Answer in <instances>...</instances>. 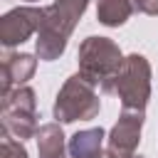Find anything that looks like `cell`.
Returning a JSON list of instances; mask_svg holds the SVG:
<instances>
[{
	"label": "cell",
	"instance_id": "obj_1",
	"mask_svg": "<svg viewBox=\"0 0 158 158\" xmlns=\"http://www.w3.org/2000/svg\"><path fill=\"white\" fill-rule=\"evenodd\" d=\"M123 52L121 47L111 40V37H86L79 44L77 52V64H79V74L86 77L91 84H96L101 89V94H111V84L116 72L123 64Z\"/></svg>",
	"mask_w": 158,
	"mask_h": 158
},
{
	"label": "cell",
	"instance_id": "obj_2",
	"mask_svg": "<svg viewBox=\"0 0 158 158\" xmlns=\"http://www.w3.org/2000/svg\"><path fill=\"white\" fill-rule=\"evenodd\" d=\"M101 111V99L96 94V84H91L79 72L64 79L54 96L52 114L59 123H74V121H91Z\"/></svg>",
	"mask_w": 158,
	"mask_h": 158
},
{
	"label": "cell",
	"instance_id": "obj_3",
	"mask_svg": "<svg viewBox=\"0 0 158 158\" xmlns=\"http://www.w3.org/2000/svg\"><path fill=\"white\" fill-rule=\"evenodd\" d=\"M0 123L2 136H12L17 141L35 138L40 131L37 123V94L30 86H15L0 94Z\"/></svg>",
	"mask_w": 158,
	"mask_h": 158
},
{
	"label": "cell",
	"instance_id": "obj_4",
	"mask_svg": "<svg viewBox=\"0 0 158 158\" xmlns=\"http://www.w3.org/2000/svg\"><path fill=\"white\" fill-rule=\"evenodd\" d=\"M111 94L118 96L123 109L146 111V104L151 99V62L138 52L128 54L114 77Z\"/></svg>",
	"mask_w": 158,
	"mask_h": 158
},
{
	"label": "cell",
	"instance_id": "obj_5",
	"mask_svg": "<svg viewBox=\"0 0 158 158\" xmlns=\"http://www.w3.org/2000/svg\"><path fill=\"white\" fill-rule=\"evenodd\" d=\"M42 20H44V7L20 5V7L7 10L0 17V44L10 49V47L27 42L32 35L40 32Z\"/></svg>",
	"mask_w": 158,
	"mask_h": 158
},
{
	"label": "cell",
	"instance_id": "obj_6",
	"mask_svg": "<svg viewBox=\"0 0 158 158\" xmlns=\"http://www.w3.org/2000/svg\"><path fill=\"white\" fill-rule=\"evenodd\" d=\"M143 121H146L143 109H121L118 121L114 123V128L109 131V138H106L109 148H116L121 153H133L141 141Z\"/></svg>",
	"mask_w": 158,
	"mask_h": 158
},
{
	"label": "cell",
	"instance_id": "obj_7",
	"mask_svg": "<svg viewBox=\"0 0 158 158\" xmlns=\"http://www.w3.org/2000/svg\"><path fill=\"white\" fill-rule=\"evenodd\" d=\"M37 69V54L30 52H5L0 62V94L25 86Z\"/></svg>",
	"mask_w": 158,
	"mask_h": 158
},
{
	"label": "cell",
	"instance_id": "obj_8",
	"mask_svg": "<svg viewBox=\"0 0 158 158\" xmlns=\"http://www.w3.org/2000/svg\"><path fill=\"white\" fill-rule=\"evenodd\" d=\"M35 141H37V158H67L69 153V141L64 138L59 121L42 123Z\"/></svg>",
	"mask_w": 158,
	"mask_h": 158
},
{
	"label": "cell",
	"instance_id": "obj_9",
	"mask_svg": "<svg viewBox=\"0 0 158 158\" xmlns=\"http://www.w3.org/2000/svg\"><path fill=\"white\" fill-rule=\"evenodd\" d=\"M104 128H81L69 138V158H104Z\"/></svg>",
	"mask_w": 158,
	"mask_h": 158
},
{
	"label": "cell",
	"instance_id": "obj_10",
	"mask_svg": "<svg viewBox=\"0 0 158 158\" xmlns=\"http://www.w3.org/2000/svg\"><path fill=\"white\" fill-rule=\"evenodd\" d=\"M136 12L133 0H96V20L106 27H121Z\"/></svg>",
	"mask_w": 158,
	"mask_h": 158
},
{
	"label": "cell",
	"instance_id": "obj_11",
	"mask_svg": "<svg viewBox=\"0 0 158 158\" xmlns=\"http://www.w3.org/2000/svg\"><path fill=\"white\" fill-rule=\"evenodd\" d=\"M67 42H69V40H64V37H59V35H52V32L40 30V32H37V40H35V54H37L42 62H54V59H59V57L64 54Z\"/></svg>",
	"mask_w": 158,
	"mask_h": 158
},
{
	"label": "cell",
	"instance_id": "obj_12",
	"mask_svg": "<svg viewBox=\"0 0 158 158\" xmlns=\"http://www.w3.org/2000/svg\"><path fill=\"white\" fill-rule=\"evenodd\" d=\"M0 158H30L27 156V148H25V141H17L12 136H2Z\"/></svg>",
	"mask_w": 158,
	"mask_h": 158
},
{
	"label": "cell",
	"instance_id": "obj_13",
	"mask_svg": "<svg viewBox=\"0 0 158 158\" xmlns=\"http://www.w3.org/2000/svg\"><path fill=\"white\" fill-rule=\"evenodd\" d=\"M133 5L143 15H158V0H133Z\"/></svg>",
	"mask_w": 158,
	"mask_h": 158
},
{
	"label": "cell",
	"instance_id": "obj_14",
	"mask_svg": "<svg viewBox=\"0 0 158 158\" xmlns=\"http://www.w3.org/2000/svg\"><path fill=\"white\" fill-rule=\"evenodd\" d=\"M104 158H131V153H121L116 148H106L104 151Z\"/></svg>",
	"mask_w": 158,
	"mask_h": 158
},
{
	"label": "cell",
	"instance_id": "obj_15",
	"mask_svg": "<svg viewBox=\"0 0 158 158\" xmlns=\"http://www.w3.org/2000/svg\"><path fill=\"white\" fill-rule=\"evenodd\" d=\"M131 158H143V156H136V153H131Z\"/></svg>",
	"mask_w": 158,
	"mask_h": 158
},
{
	"label": "cell",
	"instance_id": "obj_16",
	"mask_svg": "<svg viewBox=\"0 0 158 158\" xmlns=\"http://www.w3.org/2000/svg\"><path fill=\"white\" fill-rule=\"evenodd\" d=\"M27 2H37V0H27Z\"/></svg>",
	"mask_w": 158,
	"mask_h": 158
}]
</instances>
